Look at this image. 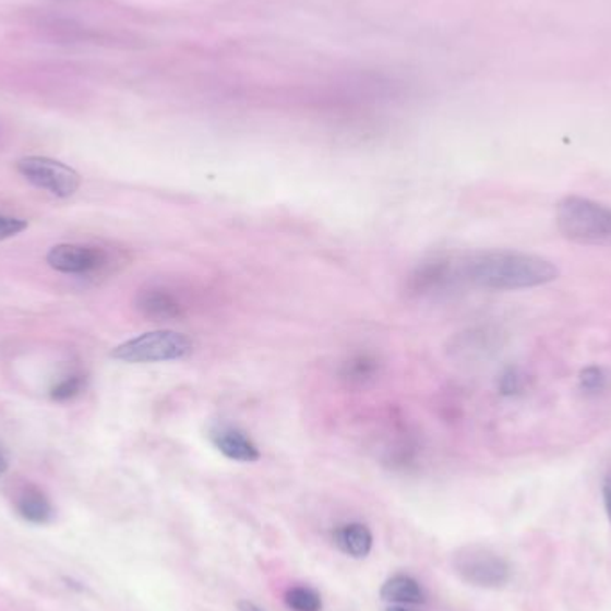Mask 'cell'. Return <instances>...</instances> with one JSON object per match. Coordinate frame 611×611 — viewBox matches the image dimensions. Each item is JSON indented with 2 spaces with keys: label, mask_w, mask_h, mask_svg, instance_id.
Returning <instances> with one entry per match:
<instances>
[{
  "label": "cell",
  "mask_w": 611,
  "mask_h": 611,
  "mask_svg": "<svg viewBox=\"0 0 611 611\" xmlns=\"http://www.w3.org/2000/svg\"><path fill=\"white\" fill-rule=\"evenodd\" d=\"M113 257L104 247L83 243H60L50 249L47 263L50 268L69 276H94L113 265Z\"/></svg>",
  "instance_id": "cell-6"
},
{
  "label": "cell",
  "mask_w": 611,
  "mask_h": 611,
  "mask_svg": "<svg viewBox=\"0 0 611 611\" xmlns=\"http://www.w3.org/2000/svg\"><path fill=\"white\" fill-rule=\"evenodd\" d=\"M134 308L139 310L140 315L153 322L179 321L187 313V306L181 301V297L161 285L142 288L134 299Z\"/></svg>",
  "instance_id": "cell-8"
},
{
  "label": "cell",
  "mask_w": 611,
  "mask_h": 611,
  "mask_svg": "<svg viewBox=\"0 0 611 611\" xmlns=\"http://www.w3.org/2000/svg\"><path fill=\"white\" fill-rule=\"evenodd\" d=\"M5 470H8V459H5L4 454L0 451V478L4 476Z\"/></svg>",
  "instance_id": "cell-21"
},
{
  "label": "cell",
  "mask_w": 611,
  "mask_h": 611,
  "mask_svg": "<svg viewBox=\"0 0 611 611\" xmlns=\"http://www.w3.org/2000/svg\"><path fill=\"white\" fill-rule=\"evenodd\" d=\"M27 229V220L0 213V242L21 235Z\"/></svg>",
  "instance_id": "cell-18"
},
{
  "label": "cell",
  "mask_w": 611,
  "mask_h": 611,
  "mask_svg": "<svg viewBox=\"0 0 611 611\" xmlns=\"http://www.w3.org/2000/svg\"><path fill=\"white\" fill-rule=\"evenodd\" d=\"M238 611H265L263 608L257 607L254 602L251 601H240L237 604Z\"/></svg>",
  "instance_id": "cell-20"
},
{
  "label": "cell",
  "mask_w": 611,
  "mask_h": 611,
  "mask_svg": "<svg viewBox=\"0 0 611 611\" xmlns=\"http://www.w3.org/2000/svg\"><path fill=\"white\" fill-rule=\"evenodd\" d=\"M380 596L383 601L397 602V604H422L426 601V591L415 577L408 574H395L388 577Z\"/></svg>",
  "instance_id": "cell-12"
},
{
  "label": "cell",
  "mask_w": 611,
  "mask_h": 611,
  "mask_svg": "<svg viewBox=\"0 0 611 611\" xmlns=\"http://www.w3.org/2000/svg\"><path fill=\"white\" fill-rule=\"evenodd\" d=\"M608 383H610V375L601 367H587L579 375V386L587 394H599L602 390H607Z\"/></svg>",
  "instance_id": "cell-16"
},
{
  "label": "cell",
  "mask_w": 611,
  "mask_h": 611,
  "mask_svg": "<svg viewBox=\"0 0 611 611\" xmlns=\"http://www.w3.org/2000/svg\"><path fill=\"white\" fill-rule=\"evenodd\" d=\"M13 508L25 523L47 526L56 517V510L44 490L36 484L25 483L13 495Z\"/></svg>",
  "instance_id": "cell-10"
},
{
  "label": "cell",
  "mask_w": 611,
  "mask_h": 611,
  "mask_svg": "<svg viewBox=\"0 0 611 611\" xmlns=\"http://www.w3.org/2000/svg\"><path fill=\"white\" fill-rule=\"evenodd\" d=\"M453 568L465 583L472 587L495 588L506 587L512 577V567L501 554L484 546H465L454 552Z\"/></svg>",
  "instance_id": "cell-4"
},
{
  "label": "cell",
  "mask_w": 611,
  "mask_h": 611,
  "mask_svg": "<svg viewBox=\"0 0 611 611\" xmlns=\"http://www.w3.org/2000/svg\"><path fill=\"white\" fill-rule=\"evenodd\" d=\"M462 277L483 290H529L556 281L560 268L538 254L499 249L474 252L462 260Z\"/></svg>",
  "instance_id": "cell-1"
},
{
  "label": "cell",
  "mask_w": 611,
  "mask_h": 611,
  "mask_svg": "<svg viewBox=\"0 0 611 611\" xmlns=\"http://www.w3.org/2000/svg\"><path fill=\"white\" fill-rule=\"evenodd\" d=\"M524 388H526V375L518 369L504 370L499 378V392L506 397L523 394Z\"/></svg>",
  "instance_id": "cell-17"
},
{
  "label": "cell",
  "mask_w": 611,
  "mask_h": 611,
  "mask_svg": "<svg viewBox=\"0 0 611 611\" xmlns=\"http://www.w3.org/2000/svg\"><path fill=\"white\" fill-rule=\"evenodd\" d=\"M558 231L579 245L611 247V206L568 195L556 206Z\"/></svg>",
  "instance_id": "cell-2"
},
{
  "label": "cell",
  "mask_w": 611,
  "mask_h": 611,
  "mask_svg": "<svg viewBox=\"0 0 611 611\" xmlns=\"http://www.w3.org/2000/svg\"><path fill=\"white\" fill-rule=\"evenodd\" d=\"M602 501H604L608 520L611 523V474H608L604 483H602Z\"/></svg>",
  "instance_id": "cell-19"
},
{
  "label": "cell",
  "mask_w": 611,
  "mask_h": 611,
  "mask_svg": "<svg viewBox=\"0 0 611 611\" xmlns=\"http://www.w3.org/2000/svg\"><path fill=\"white\" fill-rule=\"evenodd\" d=\"M333 542L347 556L360 560L369 556L374 546V537L366 524L349 523L333 531Z\"/></svg>",
  "instance_id": "cell-11"
},
{
  "label": "cell",
  "mask_w": 611,
  "mask_h": 611,
  "mask_svg": "<svg viewBox=\"0 0 611 611\" xmlns=\"http://www.w3.org/2000/svg\"><path fill=\"white\" fill-rule=\"evenodd\" d=\"M286 607L291 611H322V597L315 588L297 585L285 591Z\"/></svg>",
  "instance_id": "cell-14"
},
{
  "label": "cell",
  "mask_w": 611,
  "mask_h": 611,
  "mask_svg": "<svg viewBox=\"0 0 611 611\" xmlns=\"http://www.w3.org/2000/svg\"><path fill=\"white\" fill-rule=\"evenodd\" d=\"M209 440L218 453L238 464H254L262 458L260 448L242 429L217 426L209 431Z\"/></svg>",
  "instance_id": "cell-9"
},
{
  "label": "cell",
  "mask_w": 611,
  "mask_h": 611,
  "mask_svg": "<svg viewBox=\"0 0 611 611\" xmlns=\"http://www.w3.org/2000/svg\"><path fill=\"white\" fill-rule=\"evenodd\" d=\"M385 611H408V610H406V608H403V607H392V608H388V610H385Z\"/></svg>",
  "instance_id": "cell-22"
},
{
  "label": "cell",
  "mask_w": 611,
  "mask_h": 611,
  "mask_svg": "<svg viewBox=\"0 0 611 611\" xmlns=\"http://www.w3.org/2000/svg\"><path fill=\"white\" fill-rule=\"evenodd\" d=\"M193 352V342L178 331L161 330L123 342L111 350L113 360L123 363H165L184 360Z\"/></svg>",
  "instance_id": "cell-3"
},
{
  "label": "cell",
  "mask_w": 611,
  "mask_h": 611,
  "mask_svg": "<svg viewBox=\"0 0 611 611\" xmlns=\"http://www.w3.org/2000/svg\"><path fill=\"white\" fill-rule=\"evenodd\" d=\"M16 170L27 183L40 188L56 197H72L81 187L80 173L58 159L45 158V156H25L16 161Z\"/></svg>",
  "instance_id": "cell-5"
},
{
  "label": "cell",
  "mask_w": 611,
  "mask_h": 611,
  "mask_svg": "<svg viewBox=\"0 0 611 611\" xmlns=\"http://www.w3.org/2000/svg\"><path fill=\"white\" fill-rule=\"evenodd\" d=\"M464 281L462 262L453 257L434 256L415 266L406 281V291L414 297H433L451 290L456 283Z\"/></svg>",
  "instance_id": "cell-7"
},
{
  "label": "cell",
  "mask_w": 611,
  "mask_h": 611,
  "mask_svg": "<svg viewBox=\"0 0 611 611\" xmlns=\"http://www.w3.org/2000/svg\"><path fill=\"white\" fill-rule=\"evenodd\" d=\"M84 383H86V380H84L83 374L67 375L58 385L52 386L50 397L56 403H67V400L75 399L83 392Z\"/></svg>",
  "instance_id": "cell-15"
},
{
  "label": "cell",
  "mask_w": 611,
  "mask_h": 611,
  "mask_svg": "<svg viewBox=\"0 0 611 611\" xmlns=\"http://www.w3.org/2000/svg\"><path fill=\"white\" fill-rule=\"evenodd\" d=\"M381 374V363L369 352L350 356L340 367V380L349 386H367L378 380Z\"/></svg>",
  "instance_id": "cell-13"
}]
</instances>
